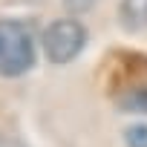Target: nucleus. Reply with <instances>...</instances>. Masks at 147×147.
<instances>
[{
	"instance_id": "obj_1",
	"label": "nucleus",
	"mask_w": 147,
	"mask_h": 147,
	"mask_svg": "<svg viewBox=\"0 0 147 147\" xmlns=\"http://www.w3.org/2000/svg\"><path fill=\"white\" fill-rule=\"evenodd\" d=\"M35 63V38L20 20H0V75L18 78Z\"/></svg>"
},
{
	"instance_id": "obj_2",
	"label": "nucleus",
	"mask_w": 147,
	"mask_h": 147,
	"mask_svg": "<svg viewBox=\"0 0 147 147\" xmlns=\"http://www.w3.org/2000/svg\"><path fill=\"white\" fill-rule=\"evenodd\" d=\"M87 46V26L78 18H58L40 32V49L49 63H69Z\"/></svg>"
},
{
	"instance_id": "obj_3",
	"label": "nucleus",
	"mask_w": 147,
	"mask_h": 147,
	"mask_svg": "<svg viewBox=\"0 0 147 147\" xmlns=\"http://www.w3.org/2000/svg\"><path fill=\"white\" fill-rule=\"evenodd\" d=\"M118 20L127 32L147 29V0H121L118 3Z\"/></svg>"
},
{
	"instance_id": "obj_4",
	"label": "nucleus",
	"mask_w": 147,
	"mask_h": 147,
	"mask_svg": "<svg viewBox=\"0 0 147 147\" xmlns=\"http://www.w3.org/2000/svg\"><path fill=\"white\" fill-rule=\"evenodd\" d=\"M127 147H147V124H133L124 130Z\"/></svg>"
},
{
	"instance_id": "obj_5",
	"label": "nucleus",
	"mask_w": 147,
	"mask_h": 147,
	"mask_svg": "<svg viewBox=\"0 0 147 147\" xmlns=\"http://www.w3.org/2000/svg\"><path fill=\"white\" fill-rule=\"evenodd\" d=\"M92 3H95V0H63L66 12H72V15H81V12H90V9H92Z\"/></svg>"
},
{
	"instance_id": "obj_6",
	"label": "nucleus",
	"mask_w": 147,
	"mask_h": 147,
	"mask_svg": "<svg viewBox=\"0 0 147 147\" xmlns=\"http://www.w3.org/2000/svg\"><path fill=\"white\" fill-rule=\"evenodd\" d=\"M0 147H23V144L15 141V138H9V136H0Z\"/></svg>"
}]
</instances>
